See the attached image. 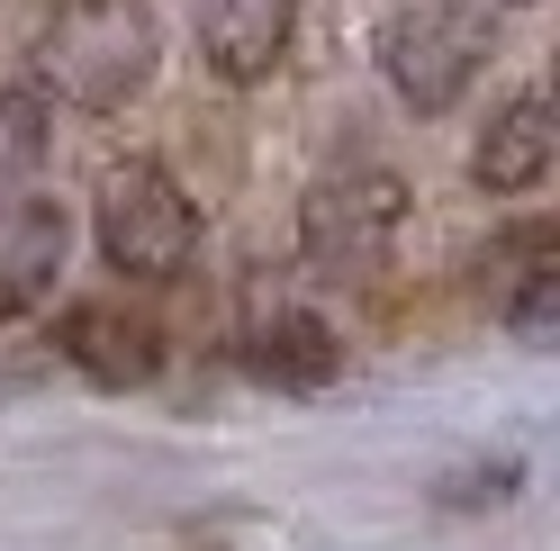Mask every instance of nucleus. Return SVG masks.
I'll list each match as a JSON object with an SVG mask.
<instances>
[{
	"label": "nucleus",
	"instance_id": "nucleus-1",
	"mask_svg": "<svg viewBox=\"0 0 560 551\" xmlns=\"http://www.w3.org/2000/svg\"><path fill=\"white\" fill-rule=\"evenodd\" d=\"M154 82V19L145 0H63L37 37V99L109 118Z\"/></svg>",
	"mask_w": 560,
	"mask_h": 551
},
{
	"label": "nucleus",
	"instance_id": "nucleus-2",
	"mask_svg": "<svg viewBox=\"0 0 560 551\" xmlns=\"http://www.w3.org/2000/svg\"><path fill=\"white\" fill-rule=\"evenodd\" d=\"M371 55H380L389 91L416 118H443L452 99L479 82V63L498 55V10H488V0H398V10L380 19Z\"/></svg>",
	"mask_w": 560,
	"mask_h": 551
},
{
	"label": "nucleus",
	"instance_id": "nucleus-3",
	"mask_svg": "<svg viewBox=\"0 0 560 551\" xmlns=\"http://www.w3.org/2000/svg\"><path fill=\"white\" fill-rule=\"evenodd\" d=\"M100 254H109V271H127V281H182L199 262V199L145 154L118 163L109 181H100Z\"/></svg>",
	"mask_w": 560,
	"mask_h": 551
},
{
	"label": "nucleus",
	"instance_id": "nucleus-4",
	"mask_svg": "<svg viewBox=\"0 0 560 551\" xmlns=\"http://www.w3.org/2000/svg\"><path fill=\"white\" fill-rule=\"evenodd\" d=\"M407 226V181L389 163H335L307 181L299 199V254L335 271V281H353V271H380Z\"/></svg>",
	"mask_w": 560,
	"mask_h": 551
},
{
	"label": "nucleus",
	"instance_id": "nucleus-5",
	"mask_svg": "<svg viewBox=\"0 0 560 551\" xmlns=\"http://www.w3.org/2000/svg\"><path fill=\"white\" fill-rule=\"evenodd\" d=\"M63 254H73V209L46 190L0 199V317H37L63 281Z\"/></svg>",
	"mask_w": 560,
	"mask_h": 551
},
{
	"label": "nucleus",
	"instance_id": "nucleus-6",
	"mask_svg": "<svg viewBox=\"0 0 560 551\" xmlns=\"http://www.w3.org/2000/svg\"><path fill=\"white\" fill-rule=\"evenodd\" d=\"M55 353L73 362L91 389H145L163 371V335L145 317H127V307H109V298H73L55 317Z\"/></svg>",
	"mask_w": 560,
	"mask_h": 551
},
{
	"label": "nucleus",
	"instance_id": "nucleus-7",
	"mask_svg": "<svg viewBox=\"0 0 560 551\" xmlns=\"http://www.w3.org/2000/svg\"><path fill=\"white\" fill-rule=\"evenodd\" d=\"M299 0H199V55L218 82H262L290 55Z\"/></svg>",
	"mask_w": 560,
	"mask_h": 551
},
{
	"label": "nucleus",
	"instance_id": "nucleus-8",
	"mask_svg": "<svg viewBox=\"0 0 560 551\" xmlns=\"http://www.w3.org/2000/svg\"><path fill=\"white\" fill-rule=\"evenodd\" d=\"M244 371H254L262 389L317 398V389H335L343 343H335V326H326V317H307V307H280V317H262L254 335H244Z\"/></svg>",
	"mask_w": 560,
	"mask_h": 551
},
{
	"label": "nucleus",
	"instance_id": "nucleus-9",
	"mask_svg": "<svg viewBox=\"0 0 560 551\" xmlns=\"http://www.w3.org/2000/svg\"><path fill=\"white\" fill-rule=\"evenodd\" d=\"M498 317L515 343H534V353H551L560 335V235L551 226H515L506 254H498Z\"/></svg>",
	"mask_w": 560,
	"mask_h": 551
},
{
	"label": "nucleus",
	"instance_id": "nucleus-10",
	"mask_svg": "<svg viewBox=\"0 0 560 551\" xmlns=\"http://www.w3.org/2000/svg\"><path fill=\"white\" fill-rule=\"evenodd\" d=\"M542 172H551V99L542 91H515L506 109L488 118V136H479L470 181L488 199H524V190H542Z\"/></svg>",
	"mask_w": 560,
	"mask_h": 551
},
{
	"label": "nucleus",
	"instance_id": "nucleus-11",
	"mask_svg": "<svg viewBox=\"0 0 560 551\" xmlns=\"http://www.w3.org/2000/svg\"><path fill=\"white\" fill-rule=\"evenodd\" d=\"M515 489H524V461H470V470L434 479V506L443 515H488V506H515Z\"/></svg>",
	"mask_w": 560,
	"mask_h": 551
},
{
	"label": "nucleus",
	"instance_id": "nucleus-12",
	"mask_svg": "<svg viewBox=\"0 0 560 551\" xmlns=\"http://www.w3.org/2000/svg\"><path fill=\"white\" fill-rule=\"evenodd\" d=\"M46 154V99L37 91H0V190L27 181Z\"/></svg>",
	"mask_w": 560,
	"mask_h": 551
},
{
	"label": "nucleus",
	"instance_id": "nucleus-13",
	"mask_svg": "<svg viewBox=\"0 0 560 551\" xmlns=\"http://www.w3.org/2000/svg\"><path fill=\"white\" fill-rule=\"evenodd\" d=\"M488 10H524V0H488Z\"/></svg>",
	"mask_w": 560,
	"mask_h": 551
}]
</instances>
